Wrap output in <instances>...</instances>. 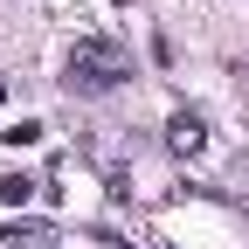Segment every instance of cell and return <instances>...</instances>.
I'll return each instance as SVG.
<instances>
[{"label":"cell","mask_w":249,"mask_h":249,"mask_svg":"<svg viewBox=\"0 0 249 249\" xmlns=\"http://www.w3.org/2000/svg\"><path fill=\"white\" fill-rule=\"evenodd\" d=\"M124 76H132V62H124V49L104 42V35H83L70 49V62H62V83L83 90V97H104V90H118Z\"/></svg>","instance_id":"6da1fadb"},{"label":"cell","mask_w":249,"mask_h":249,"mask_svg":"<svg viewBox=\"0 0 249 249\" xmlns=\"http://www.w3.org/2000/svg\"><path fill=\"white\" fill-rule=\"evenodd\" d=\"M166 145H173V152H201V145H208V118H201V111H173V118H166Z\"/></svg>","instance_id":"7a4b0ae2"},{"label":"cell","mask_w":249,"mask_h":249,"mask_svg":"<svg viewBox=\"0 0 249 249\" xmlns=\"http://www.w3.org/2000/svg\"><path fill=\"white\" fill-rule=\"evenodd\" d=\"M0 242H14V249H42L49 229H42V222H7V229H0Z\"/></svg>","instance_id":"3957f363"},{"label":"cell","mask_w":249,"mask_h":249,"mask_svg":"<svg viewBox=\"0 0 249 249\" xmlns=\"http://www.w3.org/2000/svg\"><path fill=\"white\" fill-rule=\"evenodd\" d=\"M28 194H35V180H28V173H0V201H7V208H21Z\"/></svg>","instance_id":"277c9868"},{"label":"cell","mask_w":249,"mask_h":249,"mask_svg":"<svg viewBox=\"0 0 249 249\" xmlns=\"http://www.w3.org/2000/svg\"><path fill=\"white\" fill-rule=\"evenodd\" d=\"M0 139H7V145H35V139H42V118H21L14 132H0Z\"/></svg>","instance_id":"5b68a950"},{"label":"cell","mask_w":249,"mask_h":249,"mask_svg":"<svg viewBox=\"0 0 249 249\" xmlns=\"http://www.w3.org/2000/svg\"><path fill=\"white\" fill-rule=\"evenodd\" d=\"M0 104H7V83H0Z\"/></svg>","instance_id":"8992f818"}]
</instances>
